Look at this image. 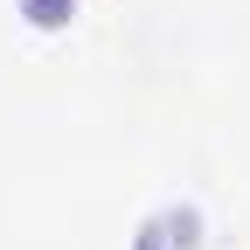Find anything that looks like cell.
I'll list each match as a JSON object with an SVG mask.
<instances>
[{"instance_id":"7a4b0ae2","label":"cell","mask_w":250,"mask_h":250,"mask_svg":"<svg viewBox=\"0 0 250 250\" xmlns=\"http://www.w3.org/2000/svg\"><path fill=\"white\" fill-rule=\"evenodd\" d=\"M139 250H167V236H160V223H146V229H139Z\"/></svg>"},{"instance_id":"6da1fadb","label":"cell","mask_w":250,"mask_h":250,"mask_svg":"<svg viewBox=\"0 0 250 250\" xmlns=\"http://www.w3.org/2000/svg\"><path fill=\"white\" fill-rule=\"evenodd\" d=\"M35 21L49 28V21H62V0H35Z\"/></svg>"}]
</instances>
